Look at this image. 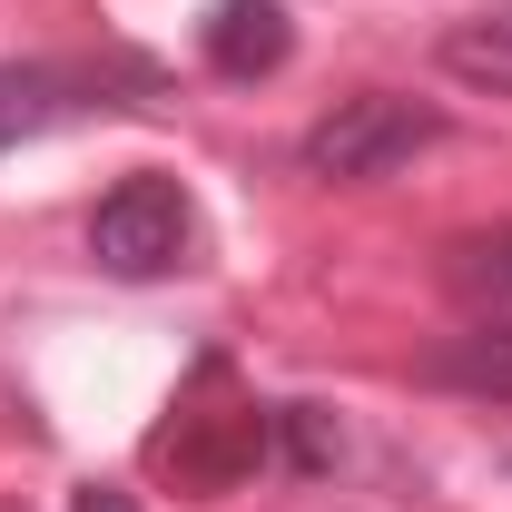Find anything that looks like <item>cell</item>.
Masks as SVG:
<instances>
[{"instance_id": "cell-11", "label": "cell", "mask_w": 512, "mask_h": 512, "mask_svg": "<svg viewBox=\"0 0 512 512\" xmlns=\"http://www.w3.org/2000/svg\"><path fill=\"white\" fill-rule=\"evenodd\" d=\"M503 10H512V0H503Z\"/></svg>"}, {"instance_id": "cell-8", "label": "cell", "mask_w": 512, "mask_h": 512, "mask_svg": "<svg viewBox=\"0 0 512 512\" xmlns=\"http://www.w3.org/2000/svg\"><path fill=\"white\" fill-rule=\"evenodd\" d=\"M453 256H463V276H483V286L512 296V227H503V237H473V247H453Z\"/></svg>"}, {"instance_id": "cell-3", "label": "cell", "mask_w": 512, "mask_h": 512, "mask_svg": "<svg viewBox=\"0 0 512 512\" xmlns=\"http://www.w3.org/2000/svg\"><path fill=\"white\" fill-rule=\"evenodd\" d=\"M197 50H207L217 79H266V69H286V50H296V20L276 0H217L207 30H197Z\"/></svg>"}, {"instance_id": "cell-1", "label": "cell", "mask_w": 512, "mask_h": 512, "mask_svg": "<svg viewBox=\"0 0 512 512\" xmlns=\"http://www.w3.org/2000/svg\"><path fill=\"white\" fill-rule=\"evenodd\" d=\"M188 237H197V207H188L178 178H119L99 197V217H89V256L109 276H128V286L188 266Z\"/></svg>"}, {"instance_id": "cell-2", "label": "cell", "mask_w": 512, "mask_h": 512, "mask_svg": "<svg viewBox=\"0 0 512 512\" xmlns=\"http://www.w3.org/2000/svg\"><path fill=\"white\" fill-rule=\"evenodd\" d=\"M444 138L434 109H414V99H394V89H365V99H345L335 119L306 128V168L316 178H394L404 158H424Z\"/></svg>"}, {"instance_id": "cell-9", "label": "cell", "mask_w": 512, "mask_h": 512, "mask_svg": "<svg viewBox=\"0 0 512 512\" xmlns=\"http://www.w3.org/2000/svg\"><path fill=\"white\" fill-rule=\"evenodd\" d=\"M69 512H138V493H119V483H89V493H69Z\"/></svg>"}, {"instance_id": "cell-10", "label": "cell", "mask_w": 512, "mask_h": 512, "mask_svg": "<svg viewBox=\"0 0 512 512\" xmlns=\"http://www.w3.org/2000/svg\"><path fill=\"white\" fill-rule=\"evenodd\" d=\"M503 473H512V453H503Z\"/></svg>"}, {"instance_id": "cell-7", "label": "cell", "mask_w": 512, "mask_h": 512, "mask_svg": "<svg viewBox=\"0 0 512 512\" xmlns=\"http://www.w3.org/2000/svg\"><path fill=\"white\" fill-rule=\"evenodd\" d=\"M276 424H286V444H296V473H325V463L345 453V434H335L325 404H276Z\"/></svg>"}, {"instance_id": "cell-5", "label": "cell", "mask_w": 512, "mask_h": 512, "mask_svg": "<svg viewBox=\"0 0 512 512\" xmlns=\"http://www.w3.org/2000/svg\"><path fill=\"white\" fill-rule=\"evenodd\" d=\"M424 375L453 384V394H503V404H512V325H473V335H453L444 355H424Z\"/></svg>"}, {"instance_id": "cell-6", "label": "cell", "mask_w": 512, "mask_h": 512, "mask_svg": "<svg viewBox=\"0 0 512 512\" xmlns=\"http://www.w3.org/2000/svg\"><path fill=\"white\" fill-rule=\"evenodd\" d=\"M89 99H79V79L60 69H0V138H30V128L50 119H79Z\"/></svg>"}, {"instance_id": "cell-4", "label": "cell", "mask_w": 512, "mask_h": 512, "mask_svg": "<svg viewBox=\"0 0 512 512\" xmlns=\"http://www.w3.org/2000/svg\"><path fill=\"white\" fill-rule=\"evenodd\" d=\"M444 69L463 79V89H493V99H512V10L453 20V30H444Z\"/></svg>"}]
</instances>
